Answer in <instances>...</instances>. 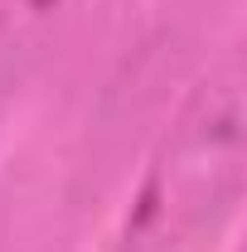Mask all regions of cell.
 <instances>
[{
    "label": "cell",
    "mask_w": 247,
    "mask_h": 252,
    "mask_svg": "<svg viewBox=\"0 0 247 252\" xmlns=\"http://www.w3.org/2000/svg\"><path fill=\"white\" fill-rule=\"evenodd\" d=\"M243 78L223 68L189 97L131 199L117 252H194L243 189Z\"/></svg>",
    "instance_id": "obj_1"
},
{
    "label": "cell",
    "mask_w": 247,
    "mask_h": 252,
    "mask_svg": "<svg viewBox=\"0 0 247 252\" xmlns=\"http://www.w3.org/2000/svg\"><path fill=\"white\" fill-rule=\"evenodd\" d=\"M93 0H0V107L49 63Z\"/></svg>",
    "instance_id": "obj_2"
}]
</instances>
